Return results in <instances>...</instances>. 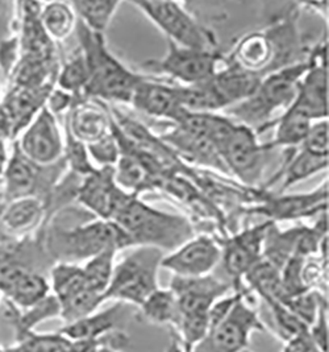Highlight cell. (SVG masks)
I'll return each instance as SVG.
<instances>
[{
    "label": "cell",
    "instance_id": "1",
    "mask_svg": "<svg viewBox=\"0 0 329 352\" xmlns=\"http://www.w3.org/2000/svg\"><path fill=\"white\" fill-rule=\"evenodd\" d=\"M112 222L131 238L133 247H155L172 252L194 238L188 218L153 208L132 192L126 194L115 211Z\"/></svg>",
    "mask_w": 329,
    "mask_h": 352
},
{
    "label": "cell",
    "instance_id": "2",
    "mask_svg": "<svg viewBox=\"0 0 329 352\" xmlns=\"http://www.w3.org/2000/svg\"><path fill=\"white\" fill-rule=\"evenodd\" d=\"M76 31L89 67V83L84 90V98L131 103L145 76L131 72L111 53L104 34L91 32L79 20Z\"/></svg>",
    "mask_w": 329,
    "mask_h": 352
},
{
    "label": "cell",
    "instance_id": "3",
    "mask_svg": "<svg viewBox=\"0 0 329 352\" xmlns=\"http://www.w3.org/2000/svg\"><path fill=\"white\" fill-rule=\"evenodd\" d=\"M311 60L291 64L270 73L261 80L256 93L248 99L227 109L240 124L251 127L256 133L270 126V118L277 110H287L298 93L299 80L310 69Z\"/></svg>",
    "mask_w": 329,
    "mask_h": 352
},
{
    "label": "cell",
    "instance_id": "4",
    "mask_svg": "<svg viewBox=\"0 0 329 352\" xmlns=\"http://www.w3.org/2000/svg\"><path fill=\"white\" fill-rule=\"evenodd\" d=\"M133 247L126 232L112 221L96 219L80 224L71 230H56L50 232L49 255L58 263L87 261L107 250L117 252Z\"/></svg>",
    "mask_w": 329,
    "mask_h": 352
},
{
    "label": "cell",
    "instance_id": "5",
    "mask_svg": "<svg viewBox=\"0 0 329 352\" xmlns=\"http://www.w3.org/2000/svg\"><path fill=\"white\" fill-rule=\"evenodd\" d=\"M165 252L155 247H136L120 261L115 263L110 287L104 293V302L115 301L129 306L142 302L159 287L158 271Z\"/></svg>",
    "mask_w": 329,
    "mask_h": 352
},
{
    "label": "cell",
    "instance_id": "6",
    "mask_svg": "<svg viewBox=\"0 0 329 352\" xmlns=\"http://www.w3.org/2000/svg\"><path fill=\"white\" fill-rule=\"evenodd\" d=\"M256 294L244 287L228 316L215 326L194 352H241L248 349L254 333H266Z\"/></svg>",
    "mask_w": 329,
    "mask_h": 352
},
{
    "label": "cell",
    "instance_id": "7",
    "mask_svg": "<svg viewBox=\"0 0 329 352\" xmlns=\"http://www.w3.org/2000/svg\"><path fill=\"white\" fill-rule=\"evenodd\" d=\"M153 24L166 34L168 41L182 48L194 50H218L216 40L195 17L188 12L185 4L178 1H131Z\"/></svg>",
    "mask_w": 329,
    "mask_h": 352
},
{
    "label": "cell",
    "instance_id": "8",
    "mask_svg": "<svg viewBox=\"0 0 329 352\" xmlns=\"http://www.w3.org/2000/svg\"><path fill=\"white\" fill-rule=\"evenodd\" d=\"M224 61L225 58L219 50H194L168 41V53L161 60L144 63V67L178 80V85L190 86L211 80Z\"/></svg>",
    "mask_w": 329,
    "mask_h": 352
},
{
    "label": "cell",
    "instance_id": "9",
    "mask_svg": "<svg viewBox=\"0 0 329 352\" xmlns=\"http://www.w3.org/2000/svg\"><path fill=\"white\" fill-rule=\"evenodd\" d=\"M275 222L266 221L219 243L223 267L231 277L234 290L244 287V276L262 258V248L267 230Z\"/></svg>",
    "mask_w": 329,
    "mask_h": 352
},
{
    "label": "cell",
    "instance_id": "10",
    "mask_svg": "<svg viewBox=\"0 0 329 352\" xmlns=\"http://www.w3.org/2000/svg\"><path fill=\"white\" fill-rule=\"evenodd\" d=\"M16 146L25 159L40 168L58 162L65 146L57 116L44 107L23 131Z\"/></svg>",
    "mask_w": 329,
    "mask_h": 352
},
{
    "label": "cell",
    "instance_id": "11",
    "mask_svg": "<svg viewBox=\"0 0 329 352\" xmlns=\"http://www.w3.org/2000/svg\"><path fill=\"white\" fill-rule=\"evenodd\" d=\"M267 149L266 145L258 143L257 133L251 127L238 123L235 124L220 156L229 175H235L247 185H254L262 175Z\"/></svg>",
    "mask_w": 329,
    "mask_h": 352
},
{
    "label": "cell",
    "instance_id": "12",
    "mask_svg": "<svg viewBox=\"0 0 329 352\" xmlns=\"http://www.w3.org/2000/svg\"><path fill=\"white\" fill-rule=\"evenodd\" d=\"M45 276L12 257L0 255V293L20 310L30 309L49 296Z\"/></svg>",
    "mask_w": 329,
    "mask_h": 352
},
{
    "label": "cell",
    "instance_id": "13",
    "mask_svg": "<svg viewBox=\"0 0 329 352\" xmlns=\"http://www.w3.org/2000/svg\"><path fill=\"white\" fill-rule=\"evenodd\" d=\"M220 260L219 241L209 235H199L162 257L161 268L168 270L175 277H203L214 272Z\"/></svg>",
    "mask_w": 329,
    "mask_h": 352
},
{
    "label": "cell",
    "instance_id": "14",
    "mask_svg": "<svg viewBox=\"0 0 329 352\" xmlns=\"http://www.w3.org/2000/svg\"><path fill=\"white\" fill-rule=\"evenodd\" d=\"M169 289L177 297L181 316L208 314L211 306L234 289L229 281L207 274L203 277H175L172 276Z\"/></svg>",
    "mask_w": 329,
    "mask_h": 352
},
{
    "label": "cell",
    "instance_id": "15",
    "mask_svg": "<svg viewBox=\"0 0 329 352\" xmlns=\"http://www.w3.org/2000/svg\"><path fill=\"white\" fill-rule=\"evenodd\" d=\"M126 194L115 181V166H102L91 175L83 177L77 188L76 198L98 219L112 221Z\"/></svg>",
    "mask_w": 329,
    "mask_h": 352
},
{
    "label": "cell",
    "instance_id": "16",
    "mask_svg": "<svg viewBox=\"0 0 329 352\" xmlns=\"http://www.w3.org/2000/svg\"><path fill=\"white\" fill-rule=\"evenodd\" d=\"M328 201V182L321 184L319 189L307 194L297 195H282V197H265L261 201V205L249 208V214L265 215L271 222L275 221H288L311 217L317 212L327 211Z\"/></svg>",
    "mask_w": 329,
    "mask_h": 352
},
{
    "label": "cell",
    "instance_id": "17",
    "mask_svg": "<svg viewBox=\"0 0 329 352\" xmlns=\"http://www.w3.org/2000/svg\"><path fill=\"white\" fill-rule=\"evenodd\" d=\"M177 85L144 78L137 86L131 104L148 116L166 119L177 123L186 110L182 109L177 96Z\"/></svg>",
    "mask_w": 329,
    "mask_h": 352
},
{
    "label": "cell",
    "instance_id": "18",
    "mask_svg": "<svg viewBox=\"0 0 329 352\" xmlns=\"http://www.w3.org/2000/svg\"><path fill=\"white\" fill-rule=\"evenodd\" d=\"M112 116L102 107V102L73 98L67 131L80 143L94 144L111 133Z\"/></svg>",
    "mask_w": 329,
    "mask_h": 352
},
{
    "label": "cell",
    "instance_id": "19",
    "mask_svg": "<svg viewBox=\"0 0 329 352\" xmlns=\"http://www.w3.org/2000/svg\"><path fill=\"white\" fill-rule=\"evenodd\" d=\"M128 306L129 305L116 302L106 310L95 311L83 320L65 324L58 333L71 342H77L98 340L116 330H124V323L129 317Z\"/></svg>",
    "mask_w": 329,
    "mask_h": 352
},
{
    "label": "cell",
    "instance_id": "20",
    "mask_svg": "<svg viewBox=\"0 0 329 352\" xmlns=\"http://www.w3.org/2000/svg\"><path fill=\"white\" fill-rule=\"evenodd\" d=\"M277 56H280V44L275 36L273 37L267 33L253 32L237 43L228 61L237 65L242 70L260 76L261 73L270 70Z\"/></svg>",
    "mask_w": 329,
    "mask_h": 352
},
{
    "label": "cell",
    "instance_id": "21",
    "mask_svg": "<svg viewBox=\"0 0 329 352\" xmlns=\"http://www.w3.org/2000/svg\"><path fill=\"white\" fill-rule=\"evenodd\" d=\"M53 86L30 89L15 86L3 99L1 107L8 116L12 127V136L23 132L34 119V116L47 106V96Z\"/></svg>",
    "mask_w": 329,
    "mask_h": 352
},
{
    "label": "cell",
    "instance_id": "22",
    "mask_svg": "<svg viewBox=\"0 0 329 352\" xmlns=\"http://www.w3.org/2000/svg\"><path fill=\"white\" fill-rule=\"evenodd\" d=\"M38 169L40 166L25 159L15 146L3 176L4 194L8 202L19 198L36 197L34 189L38 181Z\"/></svg>",
    "mask_w": 329,
    "mask_h": 352
},
{
    "label": "cell",
    "instance_id": "23",
    "mask_svg": "<svg viewBox=\"0 0 329 352\" xmlns=\"http://www.w3.org/2000/svg\"><path fill=\"white\" fill-rule=\"evenodd\" d=\"M136 318L155 326L169 327L172 333L178 330L181 323V310L175 294L170 289L158 288L153 292L135 313Z\"/></svg>",
    "mask_w": 329,
    "mask_h": 352
},
{
    "label": "cell",
    "instance_id": "24",
    "mask_svg": "<svg viewBox=\"0 0 329 352\" xmlns=\"http://www.w3.org/2000/svg\"><path fill=\"white\" fill-rule=\"evenodd\" d=\"M44 212V201L38 197L19 198L8 202L1 212L0 223L8 234L19 236L36 228L41 222Z\"/></svg>",
    "mask_w": 329,
    "mask_h": 352
},
{
    "label": "cell",
    "instance_id": "25",
    "mask_svg": "<svg viewBox=\"0 0 329 352\" xmlns=\"http://www.w3.org/2000/svg\"><path fill=\"white\" fill-rule=\"evenodd\" d=\"M256 296H260L265 302L278 301L283 304L286 300L281 281V271L270 264L264 257L251 267V271L244 276V280Z\"/></svg>",
    "mask_w": 329,
    "mask_h": 352
},
{
    "label": "cell",
    "instance_id": "26",
    "mask_svg": "<svg viewBox=\"0 0 329 352\" xmlns=\"http://www.w3.org/2000/svg\"><path fill=\"white\" fill-rule=\"evenodd\" d=\"M303 228L304 226H297L286 231H280L277 224H271L265 235L262 257L281 271L287 260L294 256Z\"/></svg>",
    "mask_w": 329,
    "mask_h": 352
},
{
    "label": "cell",
    "instance_id": "27",
    "mask_svg": "<svg viewBox=\"0 0 329 352\" xmlns=\"http://www.w3.org/2000/svg\"><path fill=\"white\" fill-rule=\"evenodd\" d=\"M313 123L314 122L307 115L290 106L287 110H284L282 116L271 123L273 126L275 124V135L274 140L266 144L267 148H294L302 144Z\"/></svg>",
    "mask_w": 329,
    "mask_h": 352
},
{
    "label": "cell",
    "instance_id": "28",
    "mask_svg": "<svg viewBox=\"0 0 329 352\" xmlns=\"http://www.w3.org/2000/svg\"><path fill=\"white\" fill-rule=\"evenodd\" d=\"M77 15L70 3H44L40 14V23L53 41L67 38L77 27Z\"/></svg>",
    "mask_w": 329,
    "mask_h": 352
},
{
    "label": "cell",
    "instance_id": "29",
    "mask_svg": "<svg viewBox=\"0 0 329 352\" xmlns=\"http://www.w3.org/2000/svg\"><path fill=\"white\" fill-rule=\"evenodd\" d=\"M77 19L91 32L104 34L120 1L116 0H77L70 3Z\"/></svg>",
    "mask_w": 329,
    "mask_h": 352
},
{
    "label": "cell",
    "instance_id": "30",
    "mask_svg": "<svg viewBox=\"0 0 329 352\" xmlns=\"http://www.w3.org/2000/svg\"><path fill=\"white\" fill-rule=\"evenodd\" d=\"M49 285L58 302L87 288L82 265L73 263H57L53 265Z\"/></svg>",
    "mask_w": 329,
    "mask_h": 352
},
{
    "label": "cell",
    "instance_id": "31",
    "mask_svg": "<svg viewBox=\"0 0 329 352\" xmlns=\"http://www.w3.org/2000/svg\"><path fill=\"white\" fill-rule=\"evenodd\" d=\"M328 168V157L317 156L306 149H302L295 156H291L286 161L284 173H283L282 189H288L290 186L314 176L316 173Z\"/></svg>",
    "mask_w": 329,
    "mask_h": 352
},
{
    "label": "cell",
    "instance_id": "32",
    "mask_svg": "<svg viewBox=\"0 0 329 352\" xmlns=\"http://www.w3.org/2000/svg\"><path fill=\"white\" fill-rule=\"evenodd\" d=\"M116 250H107L96 256L91 257L86 261L82 267L84 281L87 288L91 289L95 293L103 296L110 287L111 278L115 268V258H116Z\"/></svg>",
    "mask_w": 329,
    "mask_h": 352
},
{
    "label": "cell",
    "instance_id": "33",
    "mask_svg": "<svg viewBox=\"0 0 329 352\" xmlns=\"http://www.w3.org/2000/svg\"><path fill=\"white\" fill-rule=\"evenodd\" d=\"M87 83L89 67L82 50H79L78 53L71 57L70 61L63 64L58 74V87L76 99H87L84 98Z\"/></svg>",
    "mask_w": 329,
    "mask_h": 352
},
{
    "label": "cell",
    "instance_id": "34",
    "mask_svg": "<svg viewBox=\"0 0 329 352\" xmlns=\"http://www.w3.org/2000/svg\"><path fill=\"white\" fill-rule=\"evenodd\" d=\"M60 318L65 322V324L83 320L95 311H98L99 306L104 304L103 296L93 292L91 289L84 288L74 296L60 301Z\"/></svg>",
    "mask_w": 329,
    "mask_h": 352
},
{
    "label": "cell",
    "instance_id": "35",
    "mask_svg": "<svg viewBox=\"0 0 329 352\" xmlns=\"http://www.w3.org/2000/svg\"><path fill=\"white\" fill-rule=\"evenodd\" d=\"M273 320V333L282 343L302 333L308 331V326L284 305L278 301H266Z\"/></svg>",
    "mask_w": 329,
    "mask_h": 352
},
{
    "label": "cell",
    "instance_id": "36",
    "mask_svg": "<svg viewBox=\"0 0 329 352\" xmlns=\"http://www.w3.org/2000/svg\"><path fill=\"white\" fill-rule=\"evenodd\" d=\"M17 352H69L71 347V340L63 334H37L30 333L16 340Z\"/></svg>",
    "mask_w": 329,
    "mask_h": 352
},
{
    "label": "cell",
    "instance_id": "37",
    "mask_svg": "<svg viewBox=\"0 0 329 352\" xmlns=\"http://www.w3.org/2000/svg\"><path fill=\"white\" fill-rule=\"evenodd\" d=\"M302 278L307 290L327 296L328 292V258L310 256L304 258Z\"/></svg>",
    "mask_w": 329,
    "mask_h": 352
},
{
    "label": "cell",
    "instance_id": "38",
    "mask_svg": "<svg viewBox=\"0 0 329 352\" xmlns=\"http://www.w3.org/2000/svg\"><path fill=\"white\" fill-rule=\"evenodd\" d=\"M324 300H327V296L310 290L286 300L283 305L287 306L299 320L304 322L310 327L316 318L320 304Z\"/></svg>",
    "mask_w": 329,
    "mask_h": 352
},
{
    "label": "cell",
    "instance_id": "39",
    "mask_svg": "<svg viewBox=\"0 0 329 352\" xmlns=\"http://www.w3.org/2000/svg\"><path fill=\"white\" fill-rule=\"evenodd\" d=\"M66 157L70 168L79 176H89L96 169L90 161L87 146L74 139L69 131L66 138Z\"/></svg>",
    "mask_w": 329,
    "mask_h": 352
},
{
    "label": "cell",
    "instance_id": "40",
    "mask_svg": "<svg viewBox=\"0 0 329 352\" xmlns=\"http://www.w3.org/2000/svg\"><path fill=\"white\" fill-rule=\"evenodd\" d=\"M302 145H303V149H306L314 155L328 157V119L314 122L308 129Z\"/></svg>",
    "mask_w": 329,
    "mask_h": 352
},
{
    "label": "cell",
    "instance_id": "41",
    "mask_svg": "<svg viewBox=\"0 0 329 352\" xmlns=\"http://www.w3.org/2000/svg\"><path fill=\"white\" fill-rule=\"evenodd\" d=\"M87 151L90 157H93L96 162H99L102 166H115L120 157V146L112 132L111 124V133L106 138L99 140L98 143L87 145Z\"/></svg>",
    "mask_w": 329,
    "mask_h": 352
},
{
    "label": "cell",
    "instance_id": "42",
    "mask_svg": "<svg viewBox=\"0 0 329 352\" xmlns=\"http://www.w3.org/2000/svg\"><path fill=\"white\" fill-rule=\"evenodd\" d=\"M328 298L324 300L317 310L316 318L308 327V334L314 342L315 347L320 351L328 352Z\"/></svg>",
    "mask_w": 329,
    "mask_h": 352
},
{
    "label": "cell",
    "instance_id": "43",
    "mask_svg": "<svg viewBox=\"0 0 329 352\" xmlns=\"http://www.w3.org/2000/svg\"><path fill=\"white\" fill-rule=\"evenodd\" d=\"M20 60L19 37L14 36L0 43V67L7 76H11Z\"/></svg>",
    "mask_w": 329,
    "mask_h": 352
},
{
    "label": "cell",
    "instance_id": "44",
    "mask_svg": "<svg viewBox=\"0 0 329 352\" xmlns=\"http://www.w3.org/2000/svg\"><path fill=\"white\" fill-rule=\"evenodd\" d=\"M73 106V96L69 93H65L61 89H53L47 96V107L54 116L63 113L66 110H70Z\"/></svg>",
    "mask_w": 329,
    "mask_h": 352
},
{
    "label": "cell",
    "instance_id": "45",
    "mask_svg": "<svg viewBox=\"0 0 329 352\" xmlns=\"http://www.w3.org/2000/svg\"><path fill=\"white\" fill-rule=\"evenodd\" d=\"M315 349L316 347L311 336L308 331H306L284 342L282 352H313Z\"/></svg>",
    "mask_w": 329,
    "mask_h": 352
},
{
    "label": "cell",
    "instance_id": "46",
    "mask_svg": "<svg viewBox=\"0 0 329 352\" xmlns=\"http://www.w3.org/2000/svg\"><path fill=\"white\" fill-rule=\"evenodd\" d=\"M165 352H188L183 347H182V344L179 343V340L177 339V336H174L172 333V340H170V344H169V347L166 349V351Z\"/></svg>",
    "mask_w": 329,
    "mask_h": 352
},
{
    "label": "cell",
    "instance_id": "47",
    "mask_svg": "<svg viewBox=\"0 0 329 352\" xmlns=\"http://www.w3.org/2000/svg\"><path fill=\"white\" fill-rule=\"evenodd\" d=\"M96 352H123L122 350H119V349H113V347H110V346H106V344H100L99 342H98V349H96Z\"/></svg>",
    "mask_w": 329,
    "mask_h": 352
},
{
    "label": "cell",
    "instance_id": "48",
    "mask_svg": "<svg viewBox=\"0 0 329 352\" xmlns=\"http://www.w3.org/2000/svg\"><path fill=\"white\" fill-rule=\"evenodd\" d=\"M313 352H323V351H320V350H319V349H315L314 351Z\"/></svg>",
    "mask_w": 329,
    "mask_h": 352
},
{
    "label": "cell",
    "instance_id": "49",
    "mask_svg": "<svg viewBox=\"0 0 329 352\" xmlns=\"http://www.w3.org/2000/svg\"><path fill=\"white\" fill-rule=\"evenodd\" d=\"M241 352H253V351H251V350H249V349H247V350H244V351H241Z\"/></svg>",
    "mask_w": 329,
    "mask_h": 352
},
{
    "label": "cell",
    "instance_id": "50",
    "mask_svg": "<svg viewBox=\"0 0 329 352\" xmlns=\"http://www.w3.org/2000/svg\"><path fill=\"white\" fill-rule=\"evenodd\" d=\"M0 352H1V349H0Z\"/></svg>",
    "mask_w": 329,
    "mask_h": 352
}]
</instances>
